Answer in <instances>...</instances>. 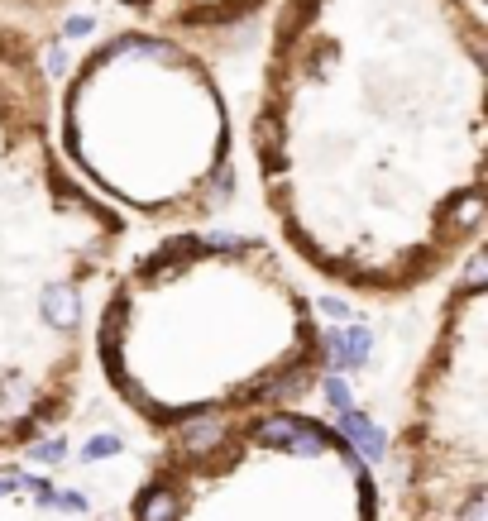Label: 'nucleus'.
I'll return each mask as SVG.
<instances>
[{
    "label": "nucleus",
    "mask_w": 488,
    "mask_h": 521,
    "mask_svg": "<svg viewBox=\"0 0 488 521\" xmlns=\"http://www.w3.org/2000/svg\"><path fill=\"white\" fill-rule=\"evenodd\" d=\"M249 149L278 235L340 292L441 283L488 220L474 0H273Z\"/></svg>",
    "instance_id": "1"
},
{
    "label": "nucleus",
    "mask_w": 488,
    "mask_h": 521,
    "mask_svg": "<svg viewBox=\"0 0 488 521\" xmlns=\"http://www.w3.org/2000/svg\"><path fill=\"white\" fill-rule=\"evenodd\" d=\"M91 359L144 426L182 435L297 407L321 383L331 345L278 249L197 225L111 273Z\"/></svg>",
    "instance_id": "2"
},
{
    "label": "nucleus",
    "mask_w": 488,
    "mask_h": 521,
    "mask_svg": "<svg viewBox=\"0 0 488 521\" xmlns=\"http://www.w3.org/2000/svg\"><path fill=\"white\" fill-rule=\"evenodd\" d=\"M125 239L130 220L58 153L44 34L0 15V455L72 416Z\"/></svg>",
    "instance_id": "3"
},
{
    "label": "nucleus",
    "mask_w": 488,
    "mask_h": 521,
    "mask_svg": "<svg viewBox=\"0 0 488 521\" xmlns=\"http://www.w3.org/2000/svg\"><path fill=\"white\" fill-rule=\"evenodd\" d=\"M53 139L125 220L197 230L235 196V120L211 58L139 24L96 39L53 87Z\"/></svg>",
    "instance_id": "4"
},
{
    "label": "nucleus",
    "mask_w": 488,
    "mask_h": 521,
    "mask_svg": "<svg viewBox=\"0 0 488 521\" xmlns=\"http://www.w3.org/2000/svg\"><path fill=\"white\" fill-rule=\"evenodd\" d=\"M134 521H374V478L345 426L273 407L173 435Z\"/></svg>",
    "instance_id": "5"
},
{
    "label": "nucleus",
    "mask_w": 488,
    "mask_h": 521,
    "mask_svg": "<svg viewBox=\"0 0 488 521\" xmlns=\"http://www.w3.org/2000/svg\"><path fill=\"white\" fill-rule=\"evenodd\" d=\"M484 421H488V268L474 244L450 268L436 326L426 335L407 421L398 435L402 493L422 521H488L484 488Z\"/></svg>",
    "instance_id": "6"
},
{
    "label": "nucleus",
    "mask_w": 488,
    "mask_h": 521,
    "mask_svg": "<svg viewBox=\"0 0 488 521\" xmlns=\"http://www.w3.org/2000/svg\"><path fill=\"white\" fill-rule=\"evenodd\" d=\"M120 15H130L139 29H154L182 44H216L230 39L259 20L264 10H273V0H106Z\"/></svg>",
    "instance_id": "7"
},
{
    "label": "nucleus",
    "mask_w": 488,
    "mask_h": 521,
    "mask_svg": "<svg viewBox=\"0 0 488 521\" xmlns=\"http://www.w3.org/2000/svg\"><path fill=\"white\" fill-rule=\"evenodd\" d=\"M72 0H0V15H10V20H53V15H63Z\"/></svg>",
    "instance_id": "8"
},
{
    "label": "nucleus",
    "mask_w": 488,
    "mask_h": 521,
    "mask_svg": "<svg viewBox=\"0 0 488 521\" xmlns=\"http://www.w3.org/2000/svg\"><path fill=\"white\" fill-rule=\"evenodd\" d=\"M474 5H488V0H474Z\"/></svg>",
    "instance_id": "9"
}]
</instances>
